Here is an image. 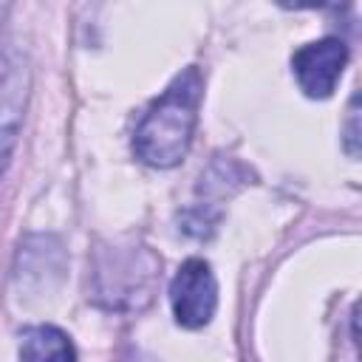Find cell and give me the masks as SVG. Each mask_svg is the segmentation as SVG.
<instances>
[{
  "mask_svg": "<svg viewBox=\"0 0 362 362\" xmlns=\"http://www.w3.org/2000/svg\"><path fill=\"white\" fill-rule=\"evenodd\" d=\"M201 96H204L201 71L189 65L150 105L133 136V150L147 167L170 170L184 161L195 133Z\"/></svg>",
  "mask_w": 362,
  "mask_h": 362,
  "instance_id": "1",
  "label": "cell"
},
{
  "mask_svg": "<svg viewBox=\"0 0 362 362\" xmlns=\"http://www.w3.org/2000/svg\"><path fill=\"white\" fill-rule=\"evenodd\" d=\"M158 274V260L150 249L139 246H122L113 249L107 260H99L96 266V294L107 297V305L122 308L141 305L150 300V286Z\"/></svg>",
  "mask_w": 362,
  "mask_h": 362,
  "instance_id": "2",
  "label": "cell"
},
{
  "mask_svg": "<svg viewBox=\"0 0 362 362\" xmlns=\"http://www.w3.org/2000/svg\"><path fill=\"white\" fill-rule=\"evenodd\" d=\"M31 93V62L17 42L0 45V178L17 147Z\"/></svg>",
  "mask_w": 362,
  "mask_h": 362,
  "instance_id": "3",
  "label": "cell"
},
{
  "mask_svg": "<svg viewBox=\"0 0 362 362\" xmlns=\"http://www.w3.org/2000/svg\"><path fill=\"white\" fill-rule=\"evenodd\" d=\"M173 317L181 328H204L218 308V280L212 266L201 257H189L178 266L170 283Z\"/></svg>",
  "mask_w": 362,
  "mask_h": 362,
  "instance_id": "4",
  "label": "cell"
},
{
  "mask_svg": "<svg viewBox=\"0 0 362 362\" xmlns=\"http://www.w3.org/2000/svg\"><path fill=\"white\" fill-rule=\"evenodd\" d=\"M348 65V45L339 37L305 42L291 57V71L308 99H328Z\"/></svg>",
  "mask_w": 362,
  "mask_h": 362,
  "instance_id": "5",
  "label": "cell"
},
{
  "mask_svg": "<svg viewBox=\"0 0 362 362\" xmlns=\"http://www.w3.org/2000/svg\"><path fill=\"white\" fill-rule=\"evenodd\" d=\"M20 362H76L71 337L57 325H31L20 334Z\"/></svg>",
  "mask_w": 362,
  "mask_h": 362,
  "instance_id": "6",
  "label": "cell"
},
{
  "mask_svg": "<svg viewBox=\"0 0 362 362\" xmlns=\"http://www.w3.org/2000/svg\"><path fill=\"white\" fill-rule=\"evenodd\" d=\"M359 99H351V110H348V124H345V150L351 158L359 156V110H356Z\"/></svg>",
  "mask_w": 362,
  "mask_h": 362,
  "instance_id": "7",
  "label": "cell"
}]
</instances>
